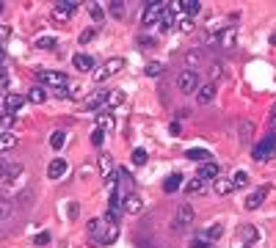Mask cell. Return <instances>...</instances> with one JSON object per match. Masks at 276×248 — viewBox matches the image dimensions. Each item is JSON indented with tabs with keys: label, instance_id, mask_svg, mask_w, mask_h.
Masks as SVG:
<instances>
[{
	"label": "cell",
	"instance_id": "4",
	"mask_svg": "<svg viewBox=\"0 0 276 248\" xmlns=\"http://www.w3.org/2000/svg\"><path fill=\"white\" fill-rule=\"evenodd\" d=\"M39 83H42V86L64 88L67 86V75H64V72H55V69H44V72H39Z\"/></svg>",
	"mask_w": 276,
	"mask_h": 248
},
{
	"label": "cell",
	"instance_id": "19",
	"mask_svg": "<svg viewBox=\"0 0 276 248\" xmlns=\"http://www.w3.org/2000/svg\"><path fill=\"white\" fill-rule=\"evenodd\" d=\"M185 157H188V160H193V163H207V160H210V152H207V149H202V146H193V149H188V152H185Z\"/></svg>",
	"mask_w": 276,
	"mask_h": 248
},
{
	"label": "cell",
	"instance_id": "32",
	"mask_svg": "<svg viewBox=\"0 0 276 248\" xmlns=\"http://www.w3.org/2000/svg\"><path fill=\"white\" fill-rule=\"evenodd\" d=\"M246 185H249V174H246V171H235L232 188H246Z\"/></svg>",
	"mask_w": 276,
	"mask_h": 248
},
{
	"label": "cell",
	"instance_id": "44",
	"mask_svg": "<svg viewBox=\"0 0 276 248\" xmlns=\"http://www.w3.org/2000/svg\"><path fill=\"white\" fill-rule=\"evenodd\" d=\"M193 28H196V22H193V19H188V17H185V19L180 22V31H182V33H190Z\"/></svg>",
	"mask_w": 276,
	"mask_h": 248
},
{
	"label": "cell",
	"instance_id": "5",
	"mask_svg": "<svg viewBox=\"0 0 276 248\" xmlns=\"http://www.w3.org/2000/svg\"><path fill=\"white\" fill-rule=\"evenodd\" d=\"M160 17H163V3H147L144 14H141V22L149 28V25H155V22H160Z\"/></svg>",
	"mask_w": 276,
	"mask_h": 248
},
{
	"label": "cell",
	"instance_id": "20",
	"mask_svg": "<svg viewBox=\"0 0 276 248\" xmlns=\"http://www.w3.org/2000/svg\"><path fill=\"white\" fill-rule=\"evenodd\" d=\"M213 190H216L218 196H226V193H232V180H224V177H218V180H213Z\"/></svg>",
	"mask_w": 276,
	"mask_h": 248
},
{
	"label": "cell",
	"instance_id": "53",
	"mask_svg": "<svg viewBox=\"0 0 276 248\" xmlns=\"http://www.w3.org/2000/svg\"><path fill=\"white\" fill-rule=\"evenodd\" d=\"M169 132L177 138V135H180V124H177V121H172V124H169Z\"/></svg>",
	"mask_w": 276,
	"mask_h": 248
},
{
	"label": "cell",
	"instance_id": "31",
	"mask_svg": "<svg viewBox=\"0 0 276 248\" xmlns=\"http://www.w3.org/2000/svg\"><path fill=\"white\" fill-rule=\"evenodd\" d=\"M105 69H108V75H116V72H121V69H124V58H111L108 64H105Z\"/></svg>",
	"mask_w": 276,
	"mask_h": 248
},
{
	"label": "cell",
	"instance_id": "46",
	"mask_svg": "<svg viewBox=\"0 0 276 248\" xmlns=\"http://www.w3.org/2000/svg\"><path fill=\"white\" fill-rule=\"evenodd\" d=\"M34 243L36 246H47V243H50V234H47V231H39V234L34 237Z\"/></svg>",
	"mask_w": 276,
	"mask_h": 248
},
{
	"label": "cell",
	"instance_id": "1",
	"mask_svg": "<svg viewBox=\"0 0 276 248\" xmlns=\"http://www.w3.org/2000/svg\"><path fill=\"white\" fill-rule=\"evenodd\" d=\"M276 154V132H268L262 141H259L257 146H254V152H251V157L257 163H265V160H271Z\"/></svg>",
	"mask_w": 276,
	"mask_h": 248
},
{
	"label": "cell",
	"instance_id": "34",
	"mask_svg": "<svg viewBox=\"0 0 276 248\" xmlns=\"http://www.w3.org/2000/svg\"><path fill=\"white\" fill-rule=\"evenodd\" d=\"M64 144H67V135H64L61 130L50 135V146H52V149H64Z\"/></svg>",
	"mask_w": 276,
	"mask_h": 248
},
{
	"label": "cell",
	"instance_id": "39",
	"mask_svg": "<svg viewBox=\"0 0 276 248\" xmlns=\"http://www.w3.org/2000/svg\"><path fill=\"white\" fill-rule=\"evenodd\" d=\"M133 165H147V149H133Z\"/></svg>",
	"mask_w": 276,
	"mask_h": 248
},
{
	"label": "cell",
	"instance_id": "52",
	"mask_svg": "<svg viewBox=\"0 0 276 248\" xmlns=\"http://www.w3.org/2000/svg\"><path fill=\"white\" fill-rule=\"evenodd\" d=\"M196 61H202V52H199V50L188 52V64H196Z\"/></svg>",
	"mask_w": 276,
	"mask_h": 248
},
{
	"label": "cell",
	"instance_id": "57",
	"mask_svg": "<svg viewBox=\"0 0 276 248\" xmlns=\"http://www.w3.org/2000/svg\"><path fill=\"white\" fill-rule=\"evenodd\" d=\"M6 61V50H3V44H0V64Z\"/></svg>",
	"mask_w": 276,
	"mask_h": 248
},
{
	"label": "cell",
	"instance_id": "45",
	"mask_svg": "<svg viewBox=\"0 0 276 248\" xmlns=\"http://www.w3.org/2000/svg\"><path fill=\"white\" fill-rule=\"evenodd\" d=\"M108 77H111V75H108V69H105V66L94 69V80H97V83H103V80H108Z\"/></svg>",
	"mask_w": 276,
	"mask_h": 248
},
{
	"label": "cell",
	"instance_id": "38",
	"mask_svg": "<svg viewBox=\"0 0 276 248\" xmlns=\"http://www.w3.org/2000/svg\"><path fill=\"white\" fill-rule=\"evenodd\" d=\"M185 190H188V193H202V190H205V180H190L188 185H185Z\"/></svg>",
	"mask_w": 276,
	"mask_h": 248
},
{
	"label": "cell",
	"instance_id": "27",
	"mask_svg": "<svg viewBox=\"0 0 276 248\" xmlns=\"http://www.w3.org/2000/svg\"><path fill=\"white\" fill-rule=\"evenodd\" d=\"M182 11L188 14V19H193V17H199L202 6H199V3H193V0H182Z\"/></svg>",
	"mask_w": 276,
	"mask_h": 248
},
{
	"label": "cell",
	"instance_id": "54",
	"mask_svg": "<svg viewBox=\"0 0 276 248\" xmlns=\"http://www.w3.org/2000/svg\"><path fill=\"white\" fill-rule=\"evenodd\" d=\"M6 171H9V165H6V160H0V182L6 180Z\"/></svg>",
	"mask_w": 276,
	"mask_h": 248
},
{
	"label": "cell",
	"instance_id": "17",
	"mask_svg": "<svg viewBox=\"0 0 276 248\" xmlns=\"http://www.w3.org/2000/svg\"><path fill=\"white\" fill-rule=\"evenodd\" d=\"M141 198L138 196H133V193H130V196H124V201H121V210H124V213L127 215H136V213H141Z\"/></svg>",
	"mask_w": 276,
	"mask_h": 248
},
{
	"label": "cell",
	"instance_id": "25",
	"mask_svg": "<svg viewBox=\"0 0 276 248\" xmlns=\"http://www.w3.org/2000/svg\"><path fill=\"white\" fill-rule=\"evenodd\" d=\"M88 14H91V19H94L97 25L105 22V9L100 6V3H88Z\"/></svg>",
	"mask_w": 276,
	"mask_h": 248
},
{
	"label": "cell",
	"instance_id": "28",
	"mask_svg": "<svg viewBox=\"0 0 276 248\" xmlns=\"http://www.w3.org/2000/svg\"><path fill=\"white\" fill-rule=\"evenodd\" d=\"M103 231H105V226H103V221H100V218L88 221V234H91L94 240H100V237H103Z\"/></svg>",
	"mask_w": 276,
	"mask_h": 248
},
{
	"label": "cell",
	"instance_id": "36",
	"mask_svg": "<svg viewBox=\"0 0 276 248\" xmlns=\"http://www.w3.org/2000/svg\"><path fill=\"white\" fill-rule=\"evenodd\" d=\"M36 47H39V50H52V47H55V39H52V36H39V39H36Z\"/></svg>",
	"mask_w": 276,
	"mask_h": 248
},
{
	"label": "cell",
	"instance_id": "12",
	"mask_svg": "<svg viewBox=\"0 0 276 248\" xmlns=\"http://www.w3.org/2000/svg\"><path fill=\"white\" fill-rule=\"evenodd\" d=\"M28 102V97H22V94H6L3 97V105H6V111L9 113H19V108Z\"/></svg>",
	"mask_w": 276,
	"mask_h": 248
},
{
	"label": "cell",
	"instance_id": "7",
	"mask_svg": "<svg viewBox=\"0 0 276 248\" xmlns=\"http://www.w3.org/2000/svg\"><path fill=\"white\" fill-rule=\"evenodd\" d=\"M235 42H238V28H224V31H218V36H216V44H218V47L232 50Z\"/></svg>",
	"mask_w": 276,
	"mask_h": 248
},
{
	"label": "cell",
	"instance_id": "59",
	"mask_svg": "<svg viewBox=\"0 0 276 248\" xmlns=\"http://www.w3.org/2000/svg\"><path fill=\"white\" fill-rule=\"evenodd\" d=\"M0 97H3V94H0Z\"/></svg>",
	"mask_w": 276,
	"mask_h": 248
},
{
	"label": "cell",
	"instance_id": "6",
	"mask_svg": "<svg viewBox=\"0 0 276 248\" xmlns=\"http://www.w3.org/2000/svg\"><path fill=\"white\" fill-rule=\"evenodd\" d=\"M75 11H78V3H75V0H58V3L52 6V19H69Z\"/></svg>",
	"mask_w": 276,
	"mask_h": 248
},
{
	"label": "cell",
	"instance_id": "24",
	"mask_svg": "<svg viewBox=\"0 0 276 248\" xmlns=\"http://www.w3.org/2000/svg\"><path fill=\"white\" fill-rule=\"evenodd\" d=\"M44 99H47V91H44L42 86H34L31 91H28V102H34V105H42Z\"/></svg>",
	"mask_w": 276,
	"mask_h": 248
},
{
	"label": "cell",
	"instance_id": "37",
	"mask_svg": "<svg viewBox=\"0 0 276 248\" xmlns=\"http://www.w3.org/2000/svg\"><path fill=\"white\" fill-rule=\"evenodd\" d=\"M144 72H147V77H160L163 75V64H147V69H144Z\"/></svg>",
	"mask_w": 276,
	"mask_h": 248
},
{
	"label": "cell",
	"instance_id": "13",
	"mask_svg": "<svg viewBox=\"0 0 276 248\" xmlns=\"http://www.w3.org/2000/svg\"><path fill=\"white\" fill-rule=\"evenodd\" d=\"M218 174H221V168H218V163L207 160L199 165V180H218Z\"/></svg>",
	"mask_w": 276,
	"mask_h": 248
},
{
	"label": "cell",
	"instance_id": "48",
	"mask_svg": "<svg viewBox=\"0 0 276 248\" xmlns=\"http://www.w3.org/2000/svg\"><path fill=\"white\" fill-rule=\"evenodd\" d=\"M105 221H108V223H116V221H119V213L108 207V213H105Z\"/></svg>",
	"mask_w": 276,
	"mask_h": 248
},
{
	"label": "cell",
	"instance_id": "3",
	"mask_svg": "<svg viewBox=\"0 0 276 248\" xmlns=\"http://www.w3.org/2000/svg\"><path fill=\"white\" fill-rule=\"evenodd\" d=\"M177 86H180L182 94H196V88H199V75L193 72V69H185V72L177 77Z\"/></svg>",
	"mask_w": 276,
	"mask_h": 248
},
{
	"label": "cell",
	"instance_id": "49",
	"mask_svg": "<svg viewBox=\"0 0 276 248\" xmlns=\"http://www.w3.org/2000/svg\"><path fill=\"white\" fill-rule=\"evenodd\" d=\"M138 42H141V47H155V39H152V36H141V39H138Z\"/></svg>",
	"mask_w": 276,
	"mask_h": 248
},
{
	"label": "cell",
	"instance_id": "29",
	"mask_svg": "<svg viewBox=\"0 0 276 248\" xmlns=\"http://www.w3.org/2000/svg\"><path fill=\"white\" fill-rule=\"evenodd\" d=\"M113 124H116V121H113L111 113H100V119H97V127L103 130V132H105V130H113Z\"/></svg>",
	"mask_w": 276,
	"mask_h": 248
},
{
	"label": "cell",
	"instance_id": "47",
	"mask_svg": "<svg viewBox=\"0 0 276 248\" xmlns=\"http://www.w3.org/2000/svg\"><path fill=\"white\" fill-rule=\"evenodd\" d=\"M249 135H251V121H243V127H241V138H243V141H249Z\"/></svg>",
	"mask_w": 276,
	"mask_h": 248
},
{
	"label": "cell",
	"instance_id": "18",
	"mask_svg": "<svg viewBox=\"0 0 276 248\" xmlns=\"http://www.w3.org/2000/svg\"><path fill=\"white\" fill-rule=\"evenodd\" d=\"M116 237H119V226H116V223H108V226H105V231H103V237L97 240V243H100V246H111Z\"/></svg>",
	"mask_w": 276,
	"mask_h": 248
},
{
	"label": "cell",
	"instance_id": "40",
	"mask_svg": "<svg viewBox=\"0 0 276 248\" xmlns=\"http://www.w3.org/2000/svg\"><path fill=\"white\" fill-rule=\"evenodd\" d=\"M124 102V91H113L111 97H108V105L105 108H116V105H121Z\"/></svg>",
	"mask_w": 276,
	"mask_h": 248
},
{
	"label": "cell",
	"instance_id": "21",
	"mask_svg": "<svg viewBox=\"0 0 276 248\" xmlns=\"http://www.w3.org/2000/svg\"><path fill=\"white\" fill-rule=\"evenodd\" d=\"M180 188H182V174H172V177H166V182H163L166 193H177Z\"/></svg>",
	"mask_w": 276,
	"mask_h": 248
},
{
	"label": "cell",
	"instance_id": "10",
	"mask_svg": "<svg viewBox=\"0 0 276 248\" xmlns=\"http://www.w3.org/2000/svg\"><path fill=\"white\" fill-rule=\"evenodd\" d=\"M238 240H241L243 246H254V243L259 240V231L254 229L251 223H243L241 229H238Z\"/></svg>",
	"mask_w": 276,
	"mask_h": 248
},
{
	"label": "cell",
	"instance_id": "15",
	"mask_svg": "<svg viewBox=\"0 0 276 248\" xmlns=\"http://www.w3.org/2000/svg\"><path fill=\"white\" fill-rule=\"evenodd\" d=\"M265 196H268V188H257V190H251L249 196H246V207L249 210H257L262 201H265Z\"/></svg>",
	"mask_w": 276,
	"mask_h": 248
},
{
	"label": "cell",
	"instance_id": "51",
	"mask_svg": "<svg viewBox=\"0 0 276 248\" xmlns=\"http://www.w3.org/2000/svg\"><path fill=\"white\" fill-rule=\"evenodd\" d=\"M9 83V72H6V66L0 64V86H6Z\"/></svg>",
	"mask_w": 276,
	"mask_h": 248
},
{
	"label": "cell",
	"instance_id": "16",
	"mask_svg": "<svg viewBox=\"0 0 276 248\" xmlns=\"http://www.w3.org/2000/svg\"><path fill=\"white\" fill-rule=\"evenodd\" d=\"M221 234H224V226H221V223H210V226H207L205 231H202V237L207 240V243H210V246H213V243H216V240H221Z\"/></svg>",
	"mask_w": 276,
	"mask_h": 248
},
{
	"label": "cell",
	"instance_id": "26",
	"mask_svg": "<svg viewBox=\"0 0 276 248\" xmlns=\"http://www.w3.org/2000/svg\"><path fill=\"white\" fill-rule=\"evenodd\" d=\"M174 22H177V17H172V14H169V11L163 9V17H160V22H157V28H160V33H169V31L174 28Z\"/></svg>",
	"mask_w": 276,
	"mask_h": 248
},
{
	"label": "cell",
	"instance_id": "2",
	"mask_svg": "<svg viewBox=\"0 0 276 248\" xmlns=\"http://www.w3.org/2000/svg\"><path fill=\"white\" fill-rule=\"evenodd\" d=\"M108 97H111V91H105V88L91 91V94L86 97V102H83V111L86 113H100L105 105H108Z\"/></svg>",
	"mask_w": 276,
	"mask_h": 248
},
{
	"label": "cell",
	"instance_id": "8",
	"mask_svg": "<svg viewBox=\"0 0 276 248\" xmlns=\"http://www.w3.org/2000/svg\"><path fill=\"white\" fill-rule=\"evenodd\" d=\"M193 218H196L193 207H190V204H180V207H177V221H174V226L185 229V226H190V223H193Z\"/></svg>",
	"mask_w": 276,
	"mask_h": 248
},
{
	"label": "cell",
	"instance_id": "33",
	"mask_svg": "<svg viewBox=\"0 0 276 248\" xmlns=\"http://www.w3.org/2000/svg\"><path fill=\"white\" fill-rule=\"evenodd\" d=\"M108 11H111V17H113V19H121V17H124V11H127V6L116 0V3H111V9H108Z\"/></svg>",
	"mask_w": 276,
	"mask_h": 248
},
{
	"label": "cell",
	"instance_id": "22",
	"mask_svg": "<svg viewBox=\"0 0 276 248\" xmlns=\"http://www.w3.org/2000/svg\"><path fill=\"white\" fill-rule=\"evenodd\" d=\"M100 168H103V174H105V180H111V177H116L113 174V160H111V154H100Z\"/></svg>",
	"mask_w": 276,
	"mask_h": 248
},
{
	"label": "cell",
	"instance_id": "41",
	"mask_svg": "<svg viewBox=\"0 0 276 248\" xmlns=\"http://www.w3.org/2000/svg\"><path fill=\"white\" fill-rule=\"evenodd\" d=\"M94 39H97V31H94V28H86V31L80 33V44H88V42H94Z\"/></svg>",
	"mask_w": 276,
	"mask_h": 248
},
{
	"label": "cell",
	"instance_id": "42",
	"mask_svg": "<svg viewBox=\"0 0 276 248\" xmlns=\"http://www.w3.org/2000/svg\"><path fill=\"white\" fill-rule=\"evenodd\" d=\"M103 141H105V132L97 127L94 132H91V144H94V146H103Z\"/></svg>",
	"mask_w": 276,
	"mask_h": 248
},
{
	"label": "cell",
	"instance_id": "58",
	"mask_svg": "<svg viewBox=\"0 0 276 248\" xmlns=\"http://www.w3.org/2000/svg\"><path fill=\"white\" fill-rule=\"evenodd\" d=\"M3 9H6V6H3V3H0V14H3Z\"/></svg>",
	"mask_w": 276,
	"mask_h": 248
},
{
	"label": "cell",
	"instance_id": "11",
	"mask_svg": "<svg viewBox=\"0 0 276 248\" xmlns=\"http://www.w3.org/2000/svg\"><path fill=\"white\" fill-rule=\"evenodd\" d=\"M67 171H69V163H67V160H61V157H55V160L47 165V177H50V180H61V177H64Z\"/></svg>",
	"mask_w": 276,
	"mask_h": 248
},
{
	"label": "cell",
	"instance_id": "30",
	"mask_svg": "<svg viewBox=\"0 0 276 248\" xmlns=\"http://www.w3.org/2000/svg\"><path fill=\"white\" fill-rule=\"evenodd\" d=\"M19 174H22V165H9V171H6V185H14L19 180Z\"/></svg>",
	"mask_w": 276,
	"mask_h": 248
},
{
	"label": "cell",
	"instance_id": "14",
	"mask_svg": "<svg viewBox=\"0 0 276 248\" xmlns=\"http://www.w3.org/2000/svg\"><path fill=\"white\" fill-rule=\"evenodd\" d=\"M72 64H75V69H78V72H94V58H91V55H86V52H78V55H75V58H72Z\"/></svg>",
	"mask_w": 276,
	"mask_h": 248
},
{
	"label": "cell",
	"instance_id": "35",
	"mask_svg": "<svg viewBox=\"0 0 276 248\" xmlns=\"http://www.w3.org/2000/svg\"><path fill=\"white\" fill-rule=\"evenodd\" d=\"M6 218H11V201L6 196H0V221H6Z\"/></svg>",
	"mask_w": 276,
	"mask_h": 248
},
{
	"label": "cell",
	"instance_id": "43",
	"mask_svg": "<svg viewBox=\"0 0 276 248\" xmlns=\"http://www.w3.org/2000/svg\"><path fill=\"white\" fill-rule=\"evenodd\" d=\"M190 248H210V243H207V240L202 237V231H199L196 237H193V243H190Z\"/></svg>",
	"mask_w": 276,
	"mask_h": 248
},
{
	"label": "cell",
	"instance_id": "23",
	"mask_svg": "<svg viewBox=\"0 0 276 248\" xmlns=\"http://www.w3.org/2000/svg\"><path fill=\"white\" fill-rule=\"evenodd\" d=\"M17 146V135L14 132H0V152H9Z\"/></svg>",
	"mask_w": 276,
	"mask_h": 248
},
{
	"label": "cell",
	"instance_id": "9",
	"mask_svg": "<svg viewBox=\"0 0 276 248\" xmlns=\"http://www.w3.org/2000/svg\"><path fill=\"white\" fill-rule=\"evenodd\" d=\"M216 91H218L216 83H205V86H199V88H196V102H199V105L213 102V99H216Z\"/></svg>",
	"mask_w": 276,
	"mask_h": 248
},
{
	"label": "cell",
	"instance_id": "56",
	"mask_svg": "<svg viewBox=\"0 0 276 248\" xmlns=\"http://www.w3.org/2000/svg\"><path fill=\"white\" fill-rule=\"evenodd\" d=\"M69 218H78V204H69Z\"/></svg>",
	"mask_w": 276,
	"mask_h": 248
},
{
	"label": "cell",
	"instance_id": "55",
	"mask_svg": "<svg viewBox=\"0 0 276 248\" xmlns=\"http://www.w3.org/2000/svg\"><path fill=\"white\" fill-rule=\"evenodd\" d=\"M221 72H224V69L218 66V64H216V66H210V75H213V77H218V75H221Z\"/></svg>",
	"mask_w": 276,
	"mask_h": 248
},
{
	"label": "cell",
	"instance_id": "50",
	"mask_svg": "<svg viewBox=\"0 0 276 248\" xmlns=\"http://www.w3.org/2000/svg\"><path fill=\"white\" fill-rule=\"evenodd\" d=\"M9 36H11V28L9 25H0V42H6Z\"/></svg>",
	"mask_w": 276,
	"mask_h": 248
}]
</instances>
